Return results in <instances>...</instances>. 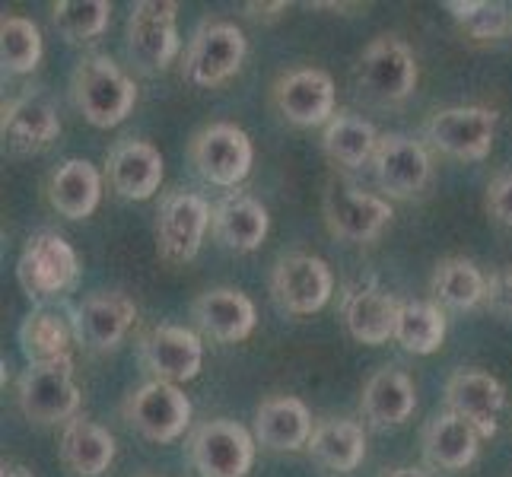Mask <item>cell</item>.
<instances>
[{"label":"cell","instance_id":"1","mask_svg":"<svg viewBox=\"0 0 512 477\" xmlns=\"http://www.w3.org/2000/svg\"><path fill=\"white\" fill-rule=\"evenodd\" d=\"M70 96L93 128H115L131 115L137 86L109 55H90L70 77Z\"/></svg>","mask_w":512,"mask_h":477},{"label":"cell","instance_id":"2","mask_svg":"<svg viewBox=\"0 0 512 477\" xmlns=\"http://www.w3.org/2000/svg\"><path fill=\"white\" fill-rule=\"evenodd\" d=\"M420 80V67L411 45L398 35H379L357 61V90L376 105H398L411 99Z\"/></svg>","mask_w":512,"mask_h":477},{"label":"cell","instance_id":"3","mask_svg":"<svg viewBox=\"0 0 512 477\" xmlns=\"http://www.w3.org/2000/svg\"><path fill=\"white\" fill-rule=\"evenodd\" d=\"M16 404L29 423L55 427L80 417V388L74 382V363H29V369L16 382Z\"/></svg>","mask_w":512,"mask_h":477},{"label":"cell","instance_id":"4","mask_svg":"<svg viewBox=\"0 0 512 477\" xmlns=\"http://www.w3.org/2000/svg\"><path fill=\"white\" fill-rule=\"evenodd\" d=\"M245 51H249V42H245V32L236 23L204 20L188 42L182 77L201 86V90H214V86H223L239 74Z\"/></svg>","mask_w":512,"mask_h":477},{"label":"cell","instance_id":"5","mask_svg":"<svg viewBox=\"0 0 512 477\" xmlns=\"http://www.w3.org/2000/svg\"><path fill=\"white\" fill-rule=\"evenodd\" d=\"M188 462L198 477H245L255 465L258 443L236 420H207L188 436Z\"/></svg>","mask_w":512,"mask_h":477},{"label":"cell","instance_id":"6","mask_svg":"<svg viewBox=\"0 0 512 477\" xmlns=\"http://www.w3.org/2000/svg\"><path fill=\"white\" fill-rule=\"evenodd\" d=\"M191 166L204 182L217 188H236L252 172V137L233 121H214L191 137Z\"/></svg>","mask_w":512,"mask_h":477},{"label":"cell","instance_id":"7","mask_svg":"<svg viewBox=\"0 0 512 477\" xmlns=\"http://www.w3.org/2000/svg\"><path fill=\"white\" fill-rule=\"evenodd\" d=\"M121 417L150 443H175L191 423V401L172 382H144L121 404Z\"/></svg>","mask_w":512,"mask_h":477},{"label":"cell","instance_id":"8","mask_svg":"<svg viewBox=\"0 0 512 477\" xmlns=\"http://www.w3.org/2000/svg\"><path fill=\"white\" fill-rule=\"evenodd\" d=\"M210 207L194 191H169L156 207V249L169 264H188L198 258L210 229Z\"/></svg>","mask_w":512,"mask_h":477},{"label":"cell","instance_id":"9","mask_svg":"<svg viewBox=\"0 0 512 477\" xmlns=\"http://www.w3.org/2000/svg\"><path fill=\"white\" fill-rule=\"evenodd\" d=\"M179 4L175 0H140L128 16V55L147 74L166 70L179 58Z\"/></svg>","mask_w":512,"mask_h":477},{"label":"cell","instance_id":"10","mask_svg":"<svg viewBox=\"0 0 512 477\" xmlns=\"http://www.w3.org/2000/svg\"><path fill=\"white\" fill-rule=\"evenodd\" d=\"M322 214L331 236L363 245L382 236V229L392 220V204L344 179H331L322 194Z\"/></svg>","mask_w":512,"mask_h":477},{"label":"cell","instance_id":"11","mask_svg":"<svg viewBox=\"0 0 512 477\" xmlns=\"http://www.w3.org/2000/svg\"><path fill=\"white\" fill-rule=\"evenodd\" d=\"M423 134L433 150L446 153L465 163H481L493 147L497 134V112L484 105H455V109H439L427 118Z\"/></svg>","mask_w":512,"mask_h":477},{"label":"cell","instance_id":"12","mask_svg":"<svg viewBox=\"0 0 512 477\" xmlns=\"http://www.w3.org/2000/svg\"><path fill=\"white\" fill-rule=\"evenodd\" d=\"M80 274V258L64 236L35 233L16 261V280L29 299H48L74 287Z\"/></svg>","mask_w":512,"mask_h":477},{"label":"cell","instance_id":"13","mask_svg":"<svg viewBox=\"0 0 512 477\" xmlns=\"http://www.w3.org/2000/svg\"><path fill=\"white\" fill-rule=\"evenodd\" d=\"M334 293V274L319 255H284L271 271L274 303L290 315H312L328 306Z\"/></svg>","mask_w":512,"mask_h":477},{"label":"cell","instance_id":"14","mask_svg":"<svg viewBox=\"0 0 512 477\" xmlns=\"http://www.w3.org/2000/svg\"><path fill=\"white\" fill-rule=\"evenodd\" d=\"M274 105L293 128H325L334 118V80L319 67H296L274 83Z\"/></svg>","mask_w":512,"mask_h":477},{"label":"cell","instance_id":"15","mask_svg":"<svg viewBox=\"0 0 512 477\" xmlns=\"http://www.w3.org/2000/svg\"><path fill=\"white\" fill-rule=\"evenodd\" d=\"M137 353H140V366L156 382H172V385L191 382L201 373L204 363L201 338L182 325H156L144 331L137 341Z\"/></svg>","mask_w":512,"mask_h":477},{"label":"cell","instance_id":"16","mask_svg":"<svg viewBox=\"0 0 512 477\" xmlns=\"http://www.w3.org/2000/svg\"><path fill=\"white\" fill-rule=\"evenodd\" d=\"M0 134H4V150L10 156H39L45 153L61 134L58 109L45 93H23L4 105L0 118Z\"/></svg>","mask_w":512,"mask_h":477},{"label":"cell","instance_id":"17","mask_svg":"<svg viewBox=\"0 0 512 477\" xmlns=\"http://www.w3.org/2000/svg\"><path fill=\"white\" fill-rule=\"evenodd\" d=\"M369 166H373L376 185L388 198H414L427 188L433 169L427 147L404 134H382Z\"/></svg>","mask_w":512,"mask_h":477},{"label":"cell","instance_id":"18","mask_svg":"<svg viewBox=\"0 0 512 477\" xmlns=\"http://www.w3.org/2000/svg\"><path fill=\"white\" fill-rule=\"evenodd\" d=\"M506 404V388L484 369H455L446 382V411L468 420L481 439L497 436L500 411Z\"/></svg>","mask_w":512,"mask_h":477},{"label":"cell","instance_id":"19","mask_svg":"<svg viewBox=\"0 0 512 477\" xmlns=\"http://www.w3.org/2000/svg\"><path fill=\"white\" fill-rule=\"evenodd\" d=\"M74 318V334L83 347L90 350H112L125 341V334L131 331L137 306L134 299L125 293H90L70 312Z\"/></svg>","mask_w":512,"mask_h":477},{"label":"cell","instance_id":"20","mask_svg":"<svg viewBox=\"0 0 512 477\" xmlns=\"http://www.w3.org/2000/svg\"><path fill=\"white\" fill-rule=\"evenodd\" d=\"M398 309H401L398 299L392 293H385L376 280L350 284L341 299V315L350 338L366 347H379L395 338Z\"/></svg>","mask_w":512,"mask_h":477},{"label":"cell","instance_id":"21","mask_svg":"<svg viewBox=\"0 0 512 477\" xmlns=\"http://www.w3.org/2000/svg\"><path fill=\"white\" fill-rule=\"evenodd\" d=\"M105 179L125 201H147L163 185V156L150 140H121L105 156Z\"/></svg>","mask_w":512,"mask_h":477},{"label":"cell","instance_id":"22","mask_svg":"<svg viewBox=\"0 0 512 477\" xmlns=\"http://www.w3.org/2000/svg\"><path fill=\"white\" fill-rule=\"evenodd\" d=\"M191 318L210 341H220V344L245 341L258 325L255 303L242 290H233V287L204 290L191 303Z\"/></svg>","mask_w":512,"mask_h":477},{"label":"cell","instance_id":"23","mask_svg":"<svg viewBox=\"0 0 512 477\" xmlns=\"http://www.w3.org/2000/svg\"><path fill=\"white\" fill-rule=\"evenodd\" d=\"M312 414L306 401L290 395L264 398L255 411V443L268 452H299L309 449Z\"/></svg>","mask_w":512,"mask_h":477},{"label":"cell","instance_id":"24","mask_svg":"<svg viewBox=\"0 0 512 477\" xmlns=\"http://www.w3.org/2000/svg\"><path fill=\"white\" fill-rule=\"evenodd\" d=\"M210 229H214L217 242L229 252H239V255H249L255 249H261L264 236L271 229V217L264 204L252 194H242L233 191L220 198L214 204V217H210Z\"/></svg>","mask_w":512,"mask_h":477},{"label":"cell","instance_id":"25","mask_svg":"<svg viewBox=\"0 0 512 477\" xmlns=\"http://www.w3.org/2000/svg\"><path fill=\"white\" fill-rule=\"evenodd\" d=\"M417 408V388L414 379L398 366H385L376 376H369L360 395V411L369 427H401L408 423Z\"/></svg>","mask_w":512,"mask_h":477},{"label":"cell","instance_id":"26","mask_svg":"<svg viewBox=\"0 0 512 477\" xmlns=\"http://www.w3.org/2000/svg\"><path fill=\"white\" fill-rule=\"evenodd\" d=\"M481 449V433L452 411L436 414L423 430V458L436 471H465Z\"/></svg>","mask_w":512,"mask_h":477},{"label":"cell","instance_id":"27","mask_svg":"<svg viewBox=\"0 0 512 477\" xmlns=\"http://www.w3.org/2000/svg\"><path fill=\"white\" fill-rule=\"evenodd\" d=\"M102 201V172L90 159H67L48 179V204L67 220H86Z\"/></svg>","mask_w":512,"mask_h":477},{"label":"cell","instance_id":"28","mask_svg":"<svg viewBox=\"0 0 512 477\" xmlns=\"http://www.w3.org/2000/svg\"><path fill=\"white\" fill-rule=\"evenodd\" d=\"M309 455L328 471L350 474L363 465L366 458V430L363 423L347 417L319 420L309 439Z\"/></svg>","mask_w":512,"mask_h":477},{"label":"cell","instance_id":"29","mask_svg":"<svg viewBox=\"0 0 512 477\" xmlns=\"http://www.w3.org/2000/svg\"><path fill=\"white\" fill-rule=\"evenodd\" d=\"M61 462L77 477H102L115 462V439L99 423L74 417L61 433Z\"/></svg>","mask_w":512,"mask_h":477},{"label":"cell","instance_id":"30","mask_svg":"<svg viewBox=\"0 0 512 477\" xmlns=\"http://www.w3.org/2000/svg\"><path fill=\"white\" fill-rule=\"evenodd\" d=\"M376 147H379L376 128L353 112H338L322 131V150L341 169H360L366 163H373Z\"/></svg>","mask_w":512,"mask_h":477},{"label":"cell","instance_id":"31","mask_svg":"<svg viewBox=\"0 0 512 477\" xmlns=\"http://www.w3.org/2000/svg\"><path fill=\"white\" fill-rule=\"evenodd\" d=\"M77 341L74 322L51 309H35L20 325V347L29 363H61L70 360V344Z\"/></svg>","mask_w":512,"mask_h":477},{"label":"cell","instance_id":"32","mask_svg":"<svg viewBox=\"0 0 512 477\" xmlns=\"http://www.w3.org/2000/svg\"><path fill=\"white\" fill-rule=\"evenodd\" d=\"M436 303H443L446 309H474L487 303V277L474 261L468 258H443L433 271L430 284Z\"/></svg>","mask_w":512,"mask_h":477},{"label":"cell","instance_id":"33","mask_svg":"<svg viewBox=\"0 0 512 477\" xmlns=\"http://www.w3.org/2000/svg\"><path fill=\"white\" fill-rule=\"evenodd\" d=\"M395 341L414 357H430L446 341V312L439 309V303H423V299L401 303Z\"/></svg>","mask_w":512,"mask_h":477},{"label":"cell","instance_id":"34","mask_svg":"<svg viewBox=\"0 0 512 477\" xmlns=\"http://www.w3.org/2000/svg\"><path fill=\"white\" fill-rule=\"evenodd\" d=\"M51 23L67 42H96L112 23L109 0H58L51 7Z\"/></svg>","mask_w":512,"mask_h":477},{"label":"cell","instance_id":"35","mask_svg":"<svg viewBox=\"0 0 512 477\" xmlns=\"http://www.w3.org/2000/svg\"><path fill=\"white\" fill-rule=\"evenodd\" d=\"M0 61L4 74L23 77L32 74L42 61V32L26 16H4L0 23Z\"/></svg>","mask_w":512,"mask_h":477},{"label":"cell","instance_id":"36","mask_svg":"<svg viewBox=\"0 0 512 477\" xmlns=\"http://www.w3.org/2000/svg\"><path fill=\"white\" fill-rule=\"evenodd\" d=\"M446 10L474 42H497L512 29V13L506 10V4H497V0L493 4L490 0H468V4L449 0Z\"/></svg>","mask_w":512,"mask_h":477},{"label":"cell","instance_id":"37","mask_svg":"<svg viewBox=\"0 0 512 477\" xmlns=\"http://www.w3.org/2000/svg\"><path fill=\"white\" fill-rule=\"evenodd\" d=\"M487 214L503 226H512V172H500L497 179L490 182Z\"/></svg>","mask_w":512,"mask_h":477},{"label":"cell","instance_id":"38","mask_svg":"<svg viewBox=\"0 0 512 477\" xmlns=\"http://www.w3.org/2000/svg\"><path fill=\"white\" fill-rule=\"evenodd\" d=\"M487 306L497 315L512 318V268L487 277Z\"/></svg>","mask_w":512,"mask_h":477},{"label":"cell","instance_id":"39","mask_svg":"<svg viewBox=\"0 0 512 477\" xmlns=\"http://www.w3.org/2000/svg\"><path fill=\"white\" fill-rule=\"evenodd\" d=\"M245 13H249L252 20L271 23V20H277L280 13H287V4H284V0H277V4H245Z\"/></svg>","mask_w":512,"mask_h":477},{"label":"cell","instance_id":"40","mask_svg":"<svg viewBox=\"0 0 512 477\" xmlns=\"http://www.w3.org/2000/svg\"><path fill=\"white\" fill-rule=\"evenodd\" d=\"M379 477H427V474L417 471V468H388V471H382Z\"/></svg>","mask_w":512,"mask_h":477},{"label":"cell","instance_id":"41","mask_svg":"<svg viewBox=\"0 0 512 477\" xmlns=\"http://www.w3.org/2000/svg\"><path fill=\"white\" fill-rule=\"evenodd\" d=\"M0 477H32V471H26L23 465H4V474Z\"/></svg>","mask_w":512,"mask_h":477}]
</instances>
